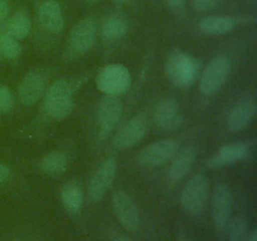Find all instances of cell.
I'll use <instances>...</instances> for the list:
<instances>
[{
	"mask_svg": "<svg viewBox=\"0 0 257 241\" xmlns=\"http://www.w3.org/2000/svg\"><path fill=\"white\" fill-rule=\"evenodd\" d=\"M87 2H89V3H97V2H99V0H87Z\"/></svg>",
	"mask_w": 257,
	"mask_h": 241,
	"instance_id": "d6a6232c",
	"label": "cell"
},
{
	"mask_svg": "<svg viewBox=\"0 0 257 241\" xmlns=\"http://www.w3.org/2000/svg\"><path fill=\"white\" fill-rule=\"evenodd\" d=\"M250 153V146L246 142H235L223 145L216 151L215 155L207 161V167L222 168L235 165L245 160Z\"/></svg>",
	"mask_w": 257,
	"mask_h": 241,
	"instance_id": "5bb4252c",
	"label": "cell"
},
{
	"mask_svg": "<svg viewBox=\"0 0 257 241\" xmlns=\"http://www.w3.org/2000/svg\"><path fill=\"white\" fill-rule=\"evenodd\" d=\"M147 118L143 114L131 118L115 135L113 140V146L117 150H128L135 147L137 143L143 140L147 133Z\"/></svg>",
	"mask_w": 257,
	"mask_h": 241,
	"instance_id": "7c38bea8",
	"label": "cell"
},
{
	"mask_svg": "<svg viewBox=\"0 0 257 241\" xmlns=\"http://www.w3.org/2000/svg\"><path fill=\"white\" fill-rule=\"evenodd\" d=\"M166 3L173 9H180L185 4V0H166Z\"/></svg>",
	"mask_w": 257,
	"mask_h": 241,
	"instance_id": "f546056e",
	"label": "cell"
},
{
	"mask_svg": "<svg viewBox=\"0 0 257 241\" xmlns=\"http://www.w3.org/2000/svg\"><path fill=\"white\" fill-rule=\"evenodd\" d=\"M114 2H119L120 3V2H125V0H114Z\"/></svg>",
	"mask_w": 257,
	"mask_h": 241,
	"instance_id": "836d02e7",
	"label": "cell"
},
{
	"mask_svg": "<svg viewBox=\"0 0 257 241\" xmlns=\"http://www.w3.org/2000/svg\"><path fill=\"white\" fill-rule=\"evenodd\" d=\"M233 206L232 191L226 183H218L212 195V220L218 231H225L231 220Z\"/></svg>",
	"mask_w": 257,
	"mask_h": 241,
	"instance_id": "ba28073f",
	"label": "cell"
},
{
	"mask_svg": "<svg viewBox=\"0 0 257 241\" xmlns=\"http://www.w3.org/2000/svg\"><path fill=\"white\" fill-rule=\"evenodd\" d=\"M180 151V143L175 140H160L146 146L138 153V161L146 167H158L173 160Z\"/></svg>",
	"mask_w": 257,
	"mask_h": 241,
	"instance_id": "8992f818",
	"label": "cell"
},
{
	"mask_svg": "<svg viewBox=\"0 0 257 241\" xmlns=\"http://www.w3.org/2000/svg\"><path fill=\"white\" fill-rule=\"evenodd\" d=\"M39 167L43 173L50 177H59L68 167V158L62 151H52L40 160Z\"/></svg>",
	"mask_w": 257,
	"mask_h": 241,
	"instance_id": "44dd1931",
	"label": "cell"
},
{
	"mask_svg": "<svg viewBox=\"0 0 257 241\" xmlns=\"http://www.w3.org/2000/svg\"><path fill=\"white\" fill-rule=\"evenodd\" d=\"M30 28H32V22H30L29 17L25 13L17 12L9 20L8 34L17 40H20L29 34Z\"/></svg>",
	"mask_w": 257,
	"mask_h": 241,
	"instance_id": "7402d4cb",
	"label": "cell"
},
{
	"mask_svg": "<svg viewBox=\"0 0 257 241\" xmlns=\"http://www.w3.org/2000/svg\"><path fill=\"white\" fill-rule=\"evenodd\" d=\"M10 13V7L7 0H0V22L5 20Z\"/></svg>",
	"mask_w": 257,
	"mask_h": 241,
	"instance_id": "83f0119b",
	"label": "cell"
},
{
	"mask_svg": "<svg viewBox=\"0 0 257 241\" xmlns=\"http://www.w3.org/2000/svg\"><path fill=\"white\" fill-rule=\"evenodd\" d=\"M97 34L95 23L92 19H83L72 28L69 34V52L74 55L87 53L93 47Z\"/></svg>",
	"mask_w": 257,
	"mask_h": 241,
	"instance_id": "4fadbf2b",
	"label": "cell"
},
{
	"mask_svg": "<svg viewBox=\"0 0 257 241\" xmlns=\"http://www.w3.org/2000/svg\"><path fill=\"white\" fill-rule=\"evenodd\" d=\"M123 113V105L114 95H105L99 104L98 110V135L104 140L114 130Z\"/></svg>",
	"mask_w": 257,
	"mask_h": 241,
	"instance_id": "30bf717a",
	"label": "cell"
},
{
	"mask_svg": "<svg viewBox=\"0 0 257 241\" xmlns=\"http://www.w3.org/2000/svg\"><path fill=\"white\" fill-rule=\"evenodd\" d=\"M231 62L225 55L215 58L203 70L200 79V89L203 94L211 95L221 89L231 73Z\"/></svg>",
	"mask_w": 257,
	"mask_h": 241,
	"instance_id": "5b68a950",
	"label": "cell"
},
{
	"mask_svg": "<svg viewBox=\"0 0 257 241\" xmlns=\"http://www.w3.org/2000/svg\"><path fill=\"white\" fill-rule=\"evenodd\" d=\"M196 158H197V148L195 146H187L183 150L178 151L167 171L168 181L172 183H178L182 181L193 167Z\"/></svg>",
	"mask_w": 257,
	"mask_h": 241,
	"instance_id": "2e32d148",
	"label": "cell"
},
{
	"mask_svg": "<svg viewBox=\"0 0 257 241\" xmlns=\"http://www.w3.org/2000/svg\"><path fill=\"white\" fill-rule=\"evenodd\" d=\"M128 24L125 19L113 15V17L107 18L102 25V34L105 39H119L127 34Z\"/></svg>",
	"mask_w": 257,
	"mask_h": 241,
	"instance_id": "603a6c76",
	"label": "cell"
},
{
	"mask_svg": "<svg viewBox=\"0 0 257 241\" xmlns=\"http://www.w3.org/2000/svg\"><path fill=\"white\" fill-rule=\"evenodd\" d=\"M236 28V19L225 15H211L200 22V29L205 34L222 35L232 32Z\"/></svg>",
	"mask_w": 257,
	"mask_h": 241,
	"instance_id": "d6986e66",
	"label": "cell"
},
{
	"mask_svg": "<svg viewBox=\"0 0 257 241\" xmlns=\"http://www.w3.org/2000/svg\"><path fill=\"white\" fill-rule=\"evenodd\" d=\"M228 241H247L248 225L242 217H235L230 220L227 225Z\"/></svg>",
	"mask_w": 257,
	"mask_h": 241,
	"instance_id": "d4e9b609",
	"label": "cell"
},
{
	"mask_svg": "<svg viewBox=\"0 0 257 241\" xmlns=\"http://www.w3.org/2000/svg\"><path fill=\"white\" fill-rule=\"evenodd\" d=\"M117 173V162L114 158L105 160L93 173L88 185V195L93 202H98L104 197L105 192L109 190Z\"/></svg>",
	"mask_w": 257,
	"mask_h": 241,
	"instance_id": "9c48e42d",
	"label": "cell"
},
{
	"mask_svg": "<svg viewBox=\"0 0 257 241\" xmlns=\"http://www.w3.org/2000/svg\"><path fill=\"white\" fill-rule=\"evenodd\" d=\"M60 200L65 211L69 213H78L83 206L84 192L78 182H69L63 186L60 192Z\"/></svg>",
	"mask_w": 257,
	"mask_h": 241,
	"instance_id": "ffe728a7",
	"label": "cell"
},
{
	"mask_svg": "<svg viewBox=\"0 0 257 241\" xmlns=\"http://www.w3.org/2000/svg\"><path fill=\"white\" fill-rule=\"evenodd\" d=\"M218 3H220V0H191L193 9L200 13L210 12V10L215 9Z\"/></svg>",
	"mask_w": 257,
	"mask_h": 241,
	"instance_id": "4316f807",
	"label": "cell"
},
{
	"mask_svg": "<svg viewBox=\"0 0 257 241\" xmlns=\"http://www.w3.org/2000/svg\"><path fill=\"white\" fill-rule=\"evenodd\" d=\"M247 241H257V231L253 230L251 232H248Z\"/></svg>",
	"mask_w": 257,
	"mask_h": 241,
	"instance_id": "4dcf8cb0",
	"label": "cell"
},
{
	"mask_svg": "<svg viewBox=\"0 0 257 241\" xmlns=\"http://www.w3.org/2000/svg\"><path fill=\"white\" fill-rule=\"evenodd\" d=\"M14 94L7 85H0V112H10L14 107Z\"/></svg>",
	"mask_w": 257,
	"mask_h": 241,
	"instance_id": "484cf974",
	"label": "cell"
},
{
	"mask_svg": "<svg viewBox=\"0 0 257 241\" xmlns=\"http://www.w3.org/2000/svg\"><path fill=\"white\" fill-rule=\"evenodd\" d=\"M10 176V168L8 167L7 165H3V163H0V185L2 183H4L5 181L9 178Z\"/></svg>",
	"mask_w": 257,
	"mask_h": 241,
	"instance_id": "f1b7e54d",
	"label": "cell"
},
{
	"mask_svg": "<svg viewBox=\"0 0 257 241\" xmlns=\"http://www.w3.org/2000/svg\"><path fill=\"white\" fill-rule=\"evenodd\" d=\"M113 212L115 218L124 230L136 232L140 230L141 215L137 205L130 195L123 191H118L113 195Z\"/></svg>",
	"mask_w": 257,
	"mask_h": 241,
	"instance_id": "52a82bcc",
	"label": "cell"
},
{
	"mask_svg": "<svg viewBox=\"0 0 257 241\" xmlns=\"http://www.w3.org/2000/svg\"><path fill=\"white\" fill-rule=\"evenodd\" d=\"M166 73L176 85L188 87L197 78L198 64L190 54L176 49L166 59Z\"/></svg>",
	"mask_w": 257,
	"mask_h": 241,
	"instance_id": "7a4b0ae2",
	"label": "cell"
},
{
	"mask_svg": "<svg viewBox=\"0 0 257 241\" xmlns=\"http://www.w3.org/2000/svg\"><path fill=\"white\" fill-rule=\"evenodd\" d=\"M113 241H133L132 238L127 237V236H118V237H115Z\"/></svg>",
	"mask_w": 257,
	"mask_h": 241,
	"instance_id": "1f68e13d",
	"label": "cell"
},
{
	"mask_svg": "<svg viewBox=\"0 0 257 241\" xmlns=\"http://www.w3.org/2000/svg\"><path fill=\"white\" fill-rule=\"evenodd\" d=\"M210 195V183L205 175H196L183 186L180 195L182 210L188 216L197 217L202 215Z\"/></svg>",
	"mask_w": 257,
	"mask_h": 241,
	"instance_id": "6da1fadb",
	"label": "cell"
},
{
	"mask_svg": "<svg viewBox=\"0 0 257 241\" xmlns=\"http://www.w3.org/2000/svg\"><path fill=\"white\" fill-rule=\"evenodd\" d=\"M132 77L123 64H109L102 68L97 77V87L107 95L123 94L130 88Z\"/></svg>",
	"mask_w": 257,
	"mask_h": 241,
	"instance_id": "277c9868",
	"label": "cell"
},
{
	"mask_svg": "<svg viewBox=\"0 0 257 241\" xmlns=\"http://www.w3.org/2000/svg\"><path fill=\"white\" fill-rule=\"evenodd\" d=\"M39 22L48 32L54 34L62 32L64 28V18L60 5L53 0H45L39 8Z\"/></svg>",
	"mask_w": 257,
	"mask_h": 241,
	"instance_id": "ac0fdd59",
	"label": "cell"
},
{
	"mask_svg": "<svg viewBox=\"0 0 257 241\" xmlns=\"http://www.w3.org/2000/svg\"><path fill=\"white\" fill-rule=\"evenodd\" d=\"M47 88L45 77L39 72H30L23 78L18 88V98L22 104H34L43 95Z\"/></svg>",
	"mask_w": 257,
	"mask_h": 241,
	"instance_id": "9a60e30c",
	"label": "cell"
},
{
	"mask_svg": "<svg viewBox=\"0 0 257 241\" xmlns=\"http://www.w3.org/2000/svg\"><path fill=\"white\" fill-rule=\"evenodd\" d=\"M155 122L161 130L167 132H173L182 127L185 117L177 100L170 97L160 100L155 108Z\"/></svg>",
	"mask_w": 257,
	"mask_h": 241,
	"instance_id": "8fae6325",
	"label": "cell"
},
{
	"mask_svg": "<svg viewBox=\"0 0 257 241\" xmlns=\"http://www.w3.org/2000/svg\"><path fill=\"white\" fill-rule=\"evenodd\" d=\"M45 110L54 119H64L73 109V93L69 83L59 79L45 90Z\"/></svg>",
	"mask_w": 257,
	"mask_h": 241,
	"instance_id": "3957f363",
	"label": "cell"
},
{
	"mask_svg": "<svg viewBox=\"0 0 257 241\" xmlns=\"http://www.w3.org/2000/svg\"><path fill=\"white\" fill-rule=\"evenodd\" d=\"M257 113V105L253 100H243L231 109L227 117V128L230 132H241L245 130Z\"/></svg>",
	"mask_w": 257,
	"mask_h": 241,
	"instance_id": "e0dca14e",
	"label": "cell"
},
{
	"mask_svg": "<svg viewBox=\"0 0 257 241\" xmlns=\"http://www.w3.org/2000/svg\"><path fill=\"white\" fill-rule=\"evenodd\" d=\"M0 53L7 59H18L19 55L22 54V45H20L19 40L10 37L9 34H4L0 37Z\"/></svg>",
	"mask_w": 257,
	"mask_h": 241,
	"instance_id": "cb8c5ba5",
	"label": "cell"
}]
</instances>
